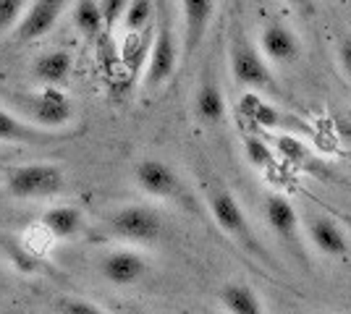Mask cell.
I'll return each mask as SVG.
<instances>
[{
  "label": "cell",
  "instance_id": "6da1fadb",
  "mask_svg": "<svg viewBox=\"0 0 351 314\" xmlns=\"http://www.w3.org/2000/svg\"><path fill=\"white\" fill-rule=\"evenodd\" d=\"M202 199H205L207 209L213 215V220L218 223V228L234 241L239 249H244L249 257L263 259L265 265H273V257L265 249V244L257 239L254 225L249 223L247 212L239 205L236 194L215 176H207L202 181Z\"/></svg>",
  "mask_w": 351,
  "mask_h": 314
},
{
  "label": "cell",
  "instance_id": "7a4b0ae2",
  "mask_svg": "<svg viewBox=\"0 0 351 314\" xmlns=\"http://www.w3.org/2000/svg\"><path fill=\"white\" fill-rule=\"evenodd\" d=\"M178 63H181V40L176 31V21L165 5V0H158L152 40H149L145 68H142V87L147 92L162 90L176 76Z\"/></svg>",
  "mask_w": 351,
  "mask_h": 314
},
{
  "label": "cell",
  "instance_id": "3957f363",
  "mask_svg": "<svg viewBox=\"0 0 351 314\" xmlns=\"http://www.w3.org/2000/svg\"><path fill=\"white\" fill-rule=\"evenodd\" d=\"M228 71L236 87L241 92H257V94H278V81L273 74V66L265 60L260 47L249 40L241 24L234 27L231 45H228Z\"/></svg>",
  "mask_w": 351,
  "mask_h": 314
},
{
  "label": "cell",
  "instance_id": "277c9868",
  "mask_svg": "<svg viewBox=\"0 0 351 314\" xmlns=\"http://www.w3.org/2000/svg\"><path fill=\"white\" fill-rule=\"evenodd\" d=\"M3 189L19 202H50L66 192V170L56 163H24L3 173Z\"/></svg>",
  "mask_w": 351,
  "mask_h": 314
},
{
  "label": "cell",
  "instance_id": "5b68a950",
  "mask_svg": "<svg viewBox=\"0 0 351 314\" xmlns=\"http://www.w3.org/2000/svg\"><path fill=\"white\" fill-rule=\"evenodd\" d=\"M14 110V107H11ZM19 116L45 131H66L76 120V105L63 87H37L19 100Z\"/></svg>",
  "mask_w": 351,
  "mask_h": 314
},
{
  "label": "cell",
  "instance_id": "8992f818",
  "mask_svg": "<svg viewBox=\"0 0 351 314\" xmlns=\"http://www.w3.org/2000/svg\"><path fill=\"white\" fill-rule=\"evenodd\" d=\"M105 231L121 244L142 249V246H152L155 241H160L165 220L149 205H123L105 218Z\"/></svg>",
  "mask_w": 351,
  "mask_h": 314
},
{
  "label": "cell",
  "instance_id": "52a82bcc",
  "mask_svg": "<svg viewBox=\"0 0 351 314\" xmlns=\"http://www.w3.org/2000/svg\"><path fill=\"white\" fill-rule=\"evenodd\" d=\"M263 215L270 233L283 246V252L291 259H296V265H307V244H304L302 218L289 202V196H283L280 192H270L265 196Z\"/></svg>",
  "mask_w": 351,
  "mask_h": 314
},
{
  "label": "cell",
  "instance_id": "ba28073f",
  "mask_svg": "<svg viewBox=\"0 0 351 314\" xmlns=\"http://www.w3.org/2000/svg\"><path fill=\"white\" fill-rule=\"evenodd\" d=\"M236 116H241V120L247 126H252L254 131H280V134L293 136H302V131L312 134V129L304 120L280 110L278 105L270 103L265 94H257V92H241L239 94Z\"/></svg>",
  "mask_w": 351,
  "mask_h": 314
},
{
  "label": "cell",
  "instance_id": "9c48e42d",
  "mask_svg": "<svg viewBox=\"0 0 351 314\" xmlns=\"http://www.w3.org/2000/svg\"><path fill=\"white\" fill-rule=\"evenodd\" d=\"M134 183L136 189L149 199H160V202H176V205H186L189 202V189L181 179V173L176 170L168 160L160 157H142L134 165Z\"/></svg>",
  "mask_w": 351,
  "mask_h": 314
},
{
  "label": "cell",
  "instance_id": "30bf717a",
  "mask_svg": "<svg viewBox=\"0 0 351 314\" xmlns=\"http://www.w3.org/2000/svg\"><path fill=\"white\" fill-rule=\"evenodd\" d=\"M149 257L139 246H116L97 259V272L113 288H132L149 278Z\"/></svg>",
  "mask_w": 351,
  "mask_h": 314
},
{
  "label": "cell",
  "instance_id": "8fae6325",
  "mask_svg": "<svg viewBox=\"0 0 351 314\" xmlns=\"http://www.w3.org/2000/svg\"><path fill=\"white\" fill-rule=\"evenodd\" d=\"M304 241L325 259H346L351 254V239L343 225L322 212H307L302 220Z\"/></svg>",
  "mask_w": 351,
  "mask_h": 314
},
{
  "label": "cell",
  "instance_id": "7c38bea8",
  "mask_svg": "<svg viewBox=\"0 0 351 314\" xmlns=\"http://www.w3.org/2000/svg\"><path fill=\"white\" fill-rule=\"evenodd\" d=\"M69 11V0H29L27 11L14 29L16 42H37L58 27L63 14Z\"/></svg>",
  "mask_w": 351,
  "mask_h": 314
},
{
  "label": "cell",
  "instance_id": "4fadbf2b",
  "mask_svg": "<svg viewBox=\"0 0 351 314\" xmlns=\"http://www.w3.org/2000/svg\"><path fill=\"white\" fill-rule=\"evenodd\" d=\"M260 53L270 66H293L296 60L302 58V40L299 34L286 24V21H267L260 29Z\"/></svg>",
  "mask_w": 351,
  "mask_h": 314
},
{
  "label": "cell",
  "instance_id": "5bb4252c",
  "mask_svg": "<svg viewBox=\"0 0 351 314\" xmlns=\"http://www.w3.org/2000/svg\"><path fill=\"white\" fill-rule=\"evenodd\" d=\"M181 5V55H194L205 42V34L215 16V0H178Z\"/></svg>",
  "mask_w": 351,
  "mask_h": 314
},
{
  "label": "cell",
  "instance_id": "9a60e30c",
  "mask_svg": "<svg viewBox=\"0 0 351 314\" xmlns=\"http://www.w3.org/2000/svg\"><path fill=\"white\" fill-rule=\"evenodd\" d=\"M60 139H66V131H45L24 120L16 110L0 103V144H21V147H50Z\"/></svg>",
  "mask_w": 351,
  "mask_h": 314
},
{
  "label": "cell",
  "instance_id": "2e32d148",
  "mask_svg": "<svg viewBox=\"0 0 351 314\" xmlns=\"http://www.w3.org/2000/svg\"><path fill=\"white\" fill-rule=\"evenodd\" d=\"M194 118L199 120L207 129H218L228 118V103H226V94L220 81L213 76L210 68H205V74L199 79L197 90H194Z\"/></svg>",
  "mask_w": 351,
  "mask_h": 314
},
{
  "label": "cell",
  "instance_id": "e0dca14e",
  "mask_svg": "<svg viewBox=\"0 0 351 314\" xmlns=\"http://www.w3.org/2000/svg\"><path fill=\"white\" fill-rule=\"evenodd\" d=\"M40 225L53 241H73L84 233L87 218H84L82 207L69 205V202H56L43 209Z\"/></svg>",
  "mask_w": 351,
  "mask_h": 314
},
{
  "label": "cell",
  "instance_id": "ac0fdd59",
  "mask_svg": "<svg viewBox=\"0 0 351 314\" xmlns=\"http://www.w3.org/2000/svg\"><path fill=\"white\" fill-rule=\"evenodd\" d=\"M73 58L66 50H45L32 60V76L40 87H63L71 76Z\"/></svg>",
  "mask_w": 351,
  "mask_h": 314
},
{
  "label": "cell",
  "instance_id": "d6986e66",
  "mask_svg": "<svg viewBox=\"0 0 351 314\" xmlns=\"http://www.w3.org/2000/svg\"><path fill=\"white\" fill-rule=\"evenodd\" d=\"M226 314H267L263 296L244 280H228L218 293Z\"/></svg>",
  "mask_w": 351,
  "mask_h": 314
},
{
  "label": "cell",
  "instance_id": "ffe728a7",
  "mask_svg": "<svg viewBox=\"0 0 351 314\" xmlns=\"http://www.w3.org/2000/svg\"><path fill=\"white\" fill-rule=\"evenodd\" d=\"M0 257L21 275H40L43 272V259L34 254L24 244V239H19V236L0 233Z\"/></svg>",
  "mask_w": 351,
  "mask_h": 314
},
{
  "label": "cell",
  "instance_id": "44dd1931",
  "mask_svg": "<svg viewBox=\"0 0 351 314\" xmlns=\"http://www.w3.org/2000/svg\"><path fill=\"white\" fill-rule=\"evenodd\" d=\"M71 27L87 42H97L103 34H108L100 3L97 0H76L71 5Z\"/></svg>",
  "mask_w": 351,
  "mask_h": 314
},
{
  "label": "cell",
  "instance_id": "7402d4cb",
  "mask_svg": "<svg viewBox=\"0 0 351 314\" xmlns=\"http://www.w3.org/2000/svg\"><path fill=\"white\" fill-rule=\"evenodd\" d=\"M155 16H158V0H129L118 27L123 34H145L155 27Z\"/></svg>",
  "mask_w": 351,
  "mask_h": 314
},
{
  "label": "cell",
  "instance_id": "603a6c76",
  "mask_svg": "<svg viewBox=\"0 0 351 314\" xmlns=\"http://www.w3.org/2000/svg\"><path fill=\"white\" fill-rule=\"evenodd\" d=\"M244 155H247L249 165H252L254 170H263V173H270V170L278 168V163H280L276 150H273L260 134L244 136Z\"/></svg>",
  "mask_w": 351,
  "mask_h": 314
},
{
  "label": "cell",
  "instance_id": "cb8c5ba5",
  "mask_svg": "<svg viewBox=\"0 0 351 314\" xmlns=\"http://www.w3.org/2000/svg\"><path fill=\"white\" fill-rule=\"evenodd\" d=\"M56 314H110L108 309H103L97 301L84 299V296H60L53 304Z\"/></svg>",
  "mask_w": 351,
  "mask_h": 314
},
{
  "label": "cell",
  "instance_id": "d4e9b609",
  "mask_svg": "<svg viewBox=\"0 0 351 314\" xmlns=\"http://www.w3.org/2000/svg\"><path fill=\"white\" fill-rule=\"evenodd\" d=\"M283 157L291 165H307L312 160L309 150L302 144V139H296L293 134H280L278 136V160Z\"/></svg>",
  "mask_w": 351,
  "mask_h": 314
},
{
  "label": "cell",
  "instance_id": "484cf974",
  "mask_svg": "<svg viewBox=\"0 0 351 314\" xmlns=\"http://www.w3.org/2000/svg\"><path fill=\"white\" fill-rule=\"evenodd\" d=\"M29 0H0V37L11 34L19 24V18L27 11Z\"/></svg>",
  "mask_w": 351,
  "mask_h": 314
},
{
  "label": "cell",
  "instance_id": "4316f807",
  "mask_svg": "<svg viewBox=\"0 0 351 314\" xmlns=\"http://www.w3.org/2000/svg\"><path fill=\"white\" fill-rule=\"evenodd\" d=\"M97 3H100V11H103L105 29L113 31L118 27L121 14H123V8H126V3H129V0H97Z\"/></svg>",
  "mask_w": 351,
  "mask_h": 314
},
{
  "label": "cell",
  "instance_id": "83f0119b",
  "mask_svg": "<svg viewBox=\"0 0 351 314\" xmlns=\"http://www.w3.org/2000/svg\"><path fill=\"white\" fill-rule=\"evenodd\" d=\"M336 58H338V66H341L343 76L351 81V31H346V34H341V37H338Z\"/></svg>",
  "mask_w": 351,
  "mask_h": 314
},
{
  "label": "cell",
  "instance_id": "f1b7e54d",
  "mask_svg": "<svg viewBox=\"0 0 351 314\" xmlns=\"http://www.w3.org/2000/svg\"><path fill=\"white\" fill-rule=\"evenodd\" d=\"M291 8H296V11H302V14H309L312 11V5H315V0H286Z\"/></svg>",
  "mask_w": 351,
  "mask_h": 314
}]
</instances>
